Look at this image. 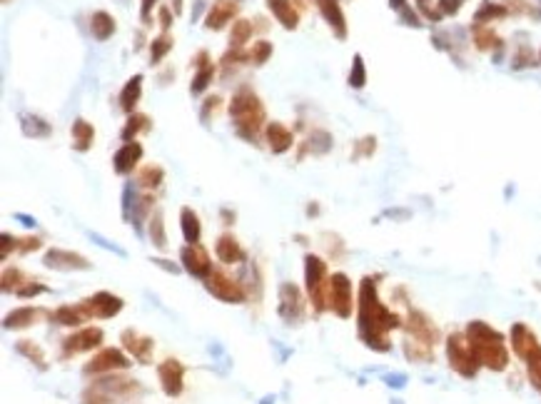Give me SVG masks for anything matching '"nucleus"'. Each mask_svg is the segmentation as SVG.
I'll return each instance as SVG.
<instances>
[{"instance_id": "nucleus-1", "label": "nucleus", "mask_w": 541, "mask_h": 404, "mask_svg": "<svg viewBox=\"0 0 541 404\" xmlns=\"http://www.w3.org/2000/svg\"><path fill=\"white\" fill-rule=\"evenodd\" d=\"M357 325H360V337L362 342L374 352H389L392 342H389V332L404 327V320L392 312L377 295V282L374 277H364L360 285V297H357Z\"/></svg>"}, {"instance_id": "nucleus-2", "label": "nucleus", "mask_w": 541, "mask_h": 404, "mask_svg": "<svg viewBox=\"0 0 541 404\" xmlns=\"http://www.w3.org/2000/svg\"><path fill=\"white\" fill-rule=\"evenodd\" d=\"M467 335V342L472 347L474 357L479 360V365L487 367L492 372H504L509 367V350L507 342H504L502 332H497L492 325L482 320H474L467 325L464 330Z\"/></svg>"}, {"instance_id": "nucleus-3", "label": "nucleus", "mask_w": 541, "mask_h": 404, "mask_svg": "<svg viewBox=\"0 0 541 404\" xmlns=\"http://www.w3.org/2000/svg\"><path fill=\"white\" fill-rule=\"evenodd\" d=\"M230 118L235 123V130L240 138L250 140L255 143L257 135L262 133L267 123V113H265V105L262 100L257 98V93L247 85H242L235 95H232V103H230Z\"/></svg>"}, {"instance_id": "nucleus-4", "label": "nucleus", "mask_w": 541, "mask_h": 404, "mask_svg": "<svg viewBox=\"0 0 541 404\" xmlns=\"http://www.w3.org/2000/svg\"><path fill=\"white\" fill-rule=\"evenodd\" d=\"M143 392L138 380L123 375H103L100 380H93L88 390L83 392V404H120L135 400Z\"/></svg>"}, {"instance_id": "nucleus-5", "label": "nucleus", "mask_w": 541, "mask_h": 404, "mask_svg": "<svg viewBox=\"0 0 541 404\" xmlns=\"http://www.w3.org/2000/svg\"><path fill=\"white\" fill-rule=\"evenodd\" d=\"M305 282H307V295L317 312L330 310V272H327V262L317 255L305 257Z\"/></svg>"}, {"instance_id": "nucleus-6", "label": "nucleus", "mask_w": 541, "mask_h": 404, "mask_svg": "<svg viewBox=\"0 0 541 404\" xmlns=\"http://www.w3.org/2000/svg\"><path fill=\"white\" fill-rule=\"evenodd\" d=\"M447 360H449V367L457 372L459 377L464 380H474L479 375V360L474 357L472 347L467 342V335L462 332H452L447 340Z\"/></svg>"}, {"instance_id": "nucleus-7", "label": "nucleus", "mask_w": 541, "mask_h": 404, "mask_svg": "<svg viewBox=\"0 0 541 404\" xmlns=\"http://www.w3.org/2000/svg\"><path fill=\"white\" fill-rule=\"evenodd\" d=\"M205 290L210 292L212 297H217L220 302H227V305H240V302L247 300V290L242 282L232 280L227 272L222 270H215L205 277Z\"/></svg>"}, {"instance_id": "nucleus-8", "label": "nucleus", "mask_w": 541, "mask_h": 404, "mask_svg": "<svg viewBox=\"0 0 541 404\" xmlns=\"http://www.w3.org/2000/svg\"><path fill=\"white\" fill-rule=\"evenodd\" d=\"M355 290H352V280L345 272H335L330 275V310L335 312L340 320H350L355 312Z\"/></svg>"}, {"instance_id": "nucleus-9", "label": "nucleus", "mask_w": 541, "mask_h": 404, "mask_svg": "<svg viewBox=\"0 0 541 404\" xmlns=\"http://www.w3.org/2000/svg\"><path fill=\"white\" fill-rule=\"evenodd\" d=\"M103 330L100 327H83V330L73 332L70 337L63 340V360L75 355H83V352H93L98 347H103Z\"/></svg>"}, {"instance_id": "nucleus-10", "label": "nucleus", "mask_w": 541, "mask_h": 404, "mask_svg": "<svg viewBox=\"0 0 541 404\" xmlns=\"http://www.w3.org/2000/svg\"><path fill=\"white\" fill-rule=\"evenodd\" d=\"M305 297L302 290L292 282H282L280 285V317L287 325H300L305 317Z\"/></svg>"}, {"instance_id": "nucleus-11", "label": "nucleus", "mask_w": 541, "mask_h": 404, "mask_svg": "<svg viewBox=\"0 0 541 404\" xmlns=\"http://www.w3.org/2000/svg\"><path fill=\"white\" fill-rule=\"evenodd\" d=\"M130 367V360L115 347H105L100 350L88 365L83 367L85 375H113V372H123Z\"/></svg>"}, {"instance_id": "nucleus-12", "label": "nucleus", "mask_w": 541, "mask_h": 404, "mask_svg": "<svg viewBox=\"0 0 541 404\" xmlns=\"http://www.w3.org/2000/svg\"><path fill=\"white\" fill-rule=\"evenodd\" d=\"M80 305L88 312L90 320H110V317L120 315L125 302L118 295H113V292H95L93 297H85Z\"/></svg>"}, {"instance_id": "nucleus-13", "label": "nucleus", "mask_w": 541, "mask_h": 404, "mask_svg": "<svg viewBox=\"0 0 541 404\" xmlns=\"http://www.w3.org/2000/svg\"><path fill=\"white\" fill-rule=\"evenodd\" d=\"M43 265L48 270H58V272H80V270H90V260L83 257L80 252L73 250H63V247H53V250L45 252Z\"/></svg>"}, {"instance_id": "nucleus-14", "label": "nucleus", "mask_w": 541, "mask_h": 404, "mask_svg": "<svg viewBox=\"0 0 541 404\" xmlns=\"http://www.w3.org/2000/svg\"><path fill=\"white\" fill-rule=\"evenodd\" d=\"M404 330H407V337L424 342V345H432L434 347L439 342L437 325H434V322L429 320L424 312H419V310H409V317H407V322H404Z\"/></svg>"}, {"instance_id": "nucleus-15", "label": "nucleus", "mask_w": 541, "mask_h": 404, "mask_svg": "<svg viewBox=\"0 0 541 404\" xmlns=\"http://www.w3.org/2000/svg\"><path fill=\"white\" fill-rule=\"evenodd\" d=\"M158 377H160V387L168 397H180L182 390H185V365L180 360H165L163 365L158 367Z\"/></svg>"}, {"instance_id": "nucleus-16", "label": "nucleus", "mask_w": 541, "mask_h": 404, "mask_svg": "<svg viewBox=\"0 0 541 404\" xmlns=\"http://www.w3.org/2000/svg\"><path fill=\"white\" fill-rule=\"evenodd\" d=\"M180 262H182V267H185V272H190L192 277H200V280H205V277L212 272L210 255H207V250L202 245L182 247Z\"/></svg>"}, {"instance_id": "nucleus-17", "label": "nucleus", "mask_w": 541, "mask_h": 404, "mask_svg": "<svg viewBox=\"0 0 541 404\" xmlns=\"http://www.w3.org/2000/svg\"><path fill=\"white\" fill-rule=\"evenodd\" d=\"M120 342H123V350H128L140 365H150L153 360V352H155V342L153 337H145L140 335L138 330H125L120 335Z\"/></svg>"}, {"instance_id": "nucleus-18", "label": "nucleus", "mask_w": 541, "mask_h": 404, "mask_svg": "<svg viewBox=\"0 0 541 404\" xmlns=\"http://www.w3.org/2000/svg\"><path fill=\"white\" fill-rule=\"evenodd\" d=\"M242 8V0H215L207 10L205 28L207 30H222L227 23H232L237 13Z\"/></svg>"}, {"instance_id": "nucleus-19", "label": "nucleus", "mask_w": 541, "mask_h": 404, "mask_svg": "<svg viewBox=\"0 0 541 404\" xmlns=\"http://www.w3.org/2000/svg\"><path fill=\"white\" fill-rule=\"evenodd\" d=\"M539 340L537 335L532 332V327L524 325V322H517V325L512 327V350L517 352V357H522L524 362L532 357V352L539 350Z\"/></svg>"}, {"instance_id": "nucleus-20", "label": "nucleus", "mask_w": 541, "mask_h": 404, "mask_svg": "<svg viewBox=\"0 0 541 404\" xmlns=\"http://www.w3.org/2000/svg\"><path fill=\"white\" fill-rule=\"evenodd\" d=\"M215 255H217V260H220L222 265H240V262L247 260L245 247H242L240 242H237V237L230 235V232L217 237Z\"/></svg>"}, {"instance_id": "nucleus-21", "label": "nucleus", "mask_w": 541, "mask_h": 404, "mask_svg": "<svg viewBox=\"0 0 541 404\" xmlns=\"http://www.w3.org/2000/svg\"><path fill=\"white\" fill-rule=\"evenodd\" d=\"M317 8H320L325 23L335 30L337 38L345 40L347 38V18H345V10H342L340 0H317Z\"/></svg>"}, {"instance_id": "nucleus-22", "label": "nucleus", "mask_w": 541, "mask_h": 404, "mask_svg": "<svg viewBox=\"0 0 541 404\" xmlns=\"http://www.w3.org/2000/svg\"><path fill=\"white\" fill-rule=\"evenodd\" d=\"M143 145L140 143H125L123 148L115 153V158H113V168H115V173L118 175H130L133 173L135 168H138V163L143 160Z\"/></svg>"}, {"instance_id": "nucleus-23", "label": "nucleus", "mask_w": 541, "mask_h": 404, "mask_svg": "<svg viewBox=\"0 0 541 404\" xmlns=\"http://www.w3.org/2000/svg\"><path fill=\"white\" fill-rule=\"evenodd\" d=\"M195 68H197V73L190 83V93L200 95V93H205L207 85H210L212 78H215V65H212L210 55H207L205 50H200V53L195 55Z\"/></svg>"}, {"instance_id": "nucleus-24", "label": "nucleus", "mask_w": 541, "mask_h": 404, "mask_svg": "<svg viewBox=\"0 0 541 404\" xmlns=\"http://www.w3.org/2000/svg\"><path fill=\"white\" fill-rule=\"evenodd\" d=\"M265 135H267V145H270V150L275 155L287 153V150L295 145V135H292V130L282 123H270L265 128Z\"/></svg>"}, {"instance_id": "nucleus-25", "label": "nucleus", "mask_w": 541, "mask_h": 404, "mask_svg": "<svg viewBox=\"0 0 541 404\" xmlns=\"http://www.w3.org/2000/svg\"><path fill=\"white\" fill-rule=\"evenodd\" d=\"M265 3L285 30H295L300 25V13L295 8V0H265Z\"/></svg>"}, {"instance_id": "nucleus-26", "label": "nucleus", "mask_w": 541, "mask_h": 404, "mask_svg": "<svg viewBox=\"0 0 541 404\" xmlns=\"http://www.w3.org/2000/svg\"><path fill=\"white\" fill-rule=\"evenodd\" d=\"M43 315L45 310H40V307H18V310H13L10 315H5L3 327L5 330H28V327H33Z\"/></svg>"}, {"instance_id": "nucleus-27", "label": "nucleus", "mask_w": 541, "mask_h": 404, "mask_svg": "<svg viewBox=\"0 0 541 404\" xmlns=\"http://www.w3.org/2000/svg\"><path fill=\"white\" fill-rule=\"evenodd\" d=\"M180 227H182V237H185L187 245H200L202 222H200V215H197L192 207H182L180 210Z\"/></svg>"}, {"instance_id": "nucleus-28", "label": "nucleus", "mask_w": 541, "mask_h": 404, "mask_svg": "<svg viewBox=\"0 0 541 404\" xmlns=\"http://www.w3.org/2000/svg\"><path fill=\"white\" fill-rule=\"evenodd\" d=\"M50 320H55L63 327H80V325H85L90 317H88V312L83 310V305L78 302V305H63L55 312H50Z\"/></svg>"}, {"instance_id": "nucleus-29", "label": "nucleus", "mask_w": 541, "mask_h": 404, "mask_svg": "<svg viewBox=\"0 0 541 404\" xmlns=\"http://www.w3.org/2000/svg\"><path fill=\"white\" fill-rule=\"evenodd\" d=\"M70 135H73V148L78 150V153H88V150L93 148L95 128L88 123V120H83V118L75 120L73 128H70Z\"/></svg>"}, {"instance_id": "nucleus-30", "label": "nucleus", "mask_w": 541, "mask_h": 404, "mask_svg": "<svg viewBox=\"0 0 541 404\" xmlns=\"http://www.w3.org/2000/svg\"><path fill=\"white\" fill-rule=\"evenodd\" d=\"M143 98V75H133V78L125 83L123 93H120V108L125 110L128 115H133L135 105L140 103Z\"/></svg>"}, {"instance_id": "nucleus-31", "label": "nucleus", "mask_w": 541, "mask_h": 404, "mask_svg": "<svg viewBox=\"0 0 541 404\" xmlns=\"http://www.w3.org/2000/svg\"><path fill=\"white\" fill-rule=\"evenodd\" d=\"M115 18L110 13H105V10H98V13H93V18H90V33H93L95 40H108L115 35Z\"/></svg>"}, {"instance_id": "nucleus-32", "label": "nucleus", "mask_w": 541, "mask_h": 404, "mask_svg": "<svg viewBox=\"0 0 541 404\" xmlns=\"http://www.w3.org/2000/svg\"><path fill=\"white\" fill-rule=\"evenodd\" d=\"M404 355H407L409 362L427 365V362L434 360V347L424 345V342H419V340H412V337H407V340H404Z\"/></svg>"}, {"instance_id": "nucleus-33", "label": "nucleus", "mask_w": 541, "mask_h": 404, "mask_svg": "<svg viewBox=\"0 0 541 404\" xmlns=\"http://www.w3.org/2000/svg\"><path fill=\"white\" fill-rule=\"evenodd\" d=\"M165 183V170L160 165H145L138 173V185L143 190H158Z\"/></svg>"}, {"instance_id": "nucleus-34", "label": "nucleus", "mask_w": 541, "mask_h": 404, "mask_svg": "<svg viewBox=\"0 0 541 404\" xmlns=\"http://www.w3.org/2000/svg\"><path fill=\"white\" fill-rule=\"evenodd\" d=\"M150 128H153V123H150L148 115L133 113L128 123H125V128H123V140L125 143H133V140L138 138V133H148Z\"/></svg>"}, {"instance_id": "nucleus-35", "label": "nucleus", "mask_w": 541, "mask_h": 404, "mask_svg": "<svg viewBox=\"0 0 541 404\" xmlns=\"http://www.w3.org/2000/svg\"><path fill=\"white\" fill-rule=\"evenodd\" d=\"M252 33H255V25H252V20H235L232 23V30H230V43L232 48H245V43H250Z\"/></svg>"}, {"instance_id": "nucleus-36", "label": "nucleus", "mask_w": 541, "mask_h": 404, "mask_svg": "<svg viewBox=\"0 0 541 404\" xmlns=\"http://www.w3.org/2000/svg\"><path fill=\"white\" fill-rule=\"evenodd\" d=\"M474 45L487 53V50L499 48V45H502V38H499L489 25H474Z\"/></svg>"}, {"instance_id": "nucleus-37", "label": "nucleus", "mask_w": 541, "mask_h": 404, "mask_svg": "<svg viewBox=\"0 0 541 404\" xmlns=\"http://www.w3.org/2000/svg\"><path fill=\"white\" fill-rule=\"evenodd\" d=\"M15 352H18V355H23L25 360H30L33 365H38L40 370H48V365H45V352L40 350V347L35 345L33 340H20L18 345H15Z\"/></svg>"}, {"instance_id": "nucleus-38", "label": "nucleus", "mask_w": 541, "mask_h": 404, "mask_svg": "<svg viewBox=\"0 0 541 404\" xmlns=\"http://www.w3.org/2000/svg\"><path fill=\"white\" fill-rule=\"evenodd\" d=\"M504 15H509L507 5L484 3L482 8H479V13L474 15V25H487V23H492V20H497V18H504Z\"/></svg>"}, {"instance_id": "nucleus-39", "label": "nucleus", "mask_w": 541, "mask_h": 404, "mask_svg": "<svg viewBox=\"0 0 541 404\" xmlns=\"http://www.w3.org/2000/svg\"><path fill=\"white\" fill-rule=\"evenodd\" d=\"M173 45H175V40H173V35H168V33H163V35H158V38L150 43V63L153 65H158L160 60L165 58V55L173 50Z\"/></svg>"}, {"instance_id": "nucleus-40", "label": "nucleus", "mask_w": 541, "mask_h": 404, "mask_svg": "<svg viewBox=\"0 0 541 404\" xmlns=\"http://www.w3.org/2000/svg\"><path fill=\"white\" fill-rule=\"evenodd\" d=\"M150 240L158 250H168V235H165V222L160 212L150 217Z\"/></svg>"}, {"instance_id": "nucleus-41", "label": "nucleus", "mask_w": 541, "mask_h": 404, "mask_svg": "<svg viewBox=\"0 0 541 404\" xmlns=\"http://www.w3.org/2000/svg\"><path fill=\"white\" fill-rule=\"evenodd\" d=\"M272 43H267V40H257V43H252V48L247 50L250 53V63L252 65H265L267 60L272 58Z\"/></svg>"}, {"instance_id": "nucleus-42", "label": "nucleus", "mask_w": 541, "mask_h": 404, "mask_svg": "<svg viewBox=\"0 0 541 404\" xmlns=\"http://www.w3.org/2000/svg\"><path fill=\"white\" fill-rule=\"evenodd\" d=\"M28 277H25L23 270H18V267H13V270H5L3 272V292H18L23 285H28Z\"/></svg>"}, {"instance_id": "nucleus-43", "label": "nucleus", "mask_w": 541, "mask_h": 404, "mask_svg": "<svg viewBox=\"0 0 541 404\" xmlns=\"http://www.w3.org/2000/svg\"><path fill=\"white\" fill-rule=\"evenodd\" d=\"M23 133L28 135V138H45V135H50V125L45 123V120L40 118H23Z\"/></svg>"}, {"instance_id": "nucleus-44", "label": "nucleus", "mask_w": 541, "mask_h": 404, "mask_svg": "<svg viewBox=\"0 0 541 404\" xmlns=\"http://www.w3.org/2000/svg\"><path fill=\"white\" fill-rule=\"evenodd\" d=\"M527 370H529V380H532L534 390L541 392V347L537 352H532V357L527 360Z\"/></svg>"}, {"instance_id": "nucleus-45", "label": "nucleus", "mask_w": 541, "mask_h": 404, "mask_svg": "<svg viewBox=\"0 0 541 404\" xmlns=\"http://www.w3.org/2000/svg\"><path fill=\"white\" fill-rule=\"evenodd\" d=\"M367 83V70H364V60L362 55H355V63H352V70H350V85L352 88H364Z\"/></svg>"}, {"instance_id": "nucleus-46", "label": "nucleus", "mask_w": 541, "mask_h": 404, "mask_svg": "<svg viewBox=\"0 0 541 404\" xmlns=\"http://www.w3.org/2000/svg\"><path fill=\"white\" fill-rule=\"evenodd\" d=\"M48 292V287L45 285H40V282H28V285H23L20 287L15 295L20 297V300H30V297H35V295H45Z\"/></svg>"}, {"instance_id": "nucleus-47", "label": "nucleus", "mask_w": 541, "mask_h": 404, "mask_svg": "<svg viewBox=\"0 0 541 404\" xmlns=\"http://www.w3.org/2000/svg\"><path fill=\"white\" fill-rule=\"evenodd\" d=\"M220 108H222V98L220 95H212V98H207L205 100V105H202V120H210V115L215 118L217 113H220Z\"/></svg>"}, {"instance_id": "nucleus-48", "label": "nucleus", "mask_w": 541, "mask_h": 404, "mask_svg": "<svg viewBox=\"0 0 541 404\" xmlns=\"http://www.w3.org/2000/svg\"><path fill=\"white\" fill-rule=\"evenodd\" d=\"M527 65H534V53L532 48L522 45V48L517 50V55H514V68H527Z\"/></svg>"}, {"instance_id": "nucleus-49", "label": "nucleus", "mask_w": 541, "mask_h": 404, "mask_svg": "<svg viewBox=\"0 0 541 404\" xmlns=\"http://www.w3.org/2000/svg\"><path fill=\"white\" fill-rule=\"evenodd\" d=\"M374 150H377V140L369 135V138H362L360 143H357V150H355V155L357 158H369V155H374Z\"/></svg>"}, {"instance_id": "nucleus-50", "label": "nucleus", "mask_w": 541, "mask_h": 404, "mask_svg": "<svg viewBox=\"0 0 541 404\" xmlns=\"http://www.w3.org/2000/svg\"><path fill=\"white\" fill-rule=\"evenodd\" d=\"M10 250H20V240L13 235H8V232H3V250H0V257L3 260H8Z\"/></svg>"}, {"instance_id": "nucleus-51", "label": "nucleus", "mask_w": 541, "mask_h": 404, "mask_svg": "<svg viewBox=\"0 0 541 404\" xmlns=\"http://www.w3.org/2000/svg\"><path fill=\"white\" fill-rule=\"evenodd\" d=\"M40 247H43V240H40V237H23L18 252H23L25 255V252H35V250H40Z\"/></svg>"}, {"instance_id": "nucleus-52", "label": "nucleus", "mask_w": 541, "mask_h": 404, "mask_svg": "<svg viewBox=\"0 0 541 404\" xmlns=\"http://www.w3.org/2000/svg\"><path fill=\"white\" fill-rule=\"evenodd\" d=\"M155 5H158V0H143V8H140V20H143V25L153 23V8Z\"/></svg>"}, {"instance_id": "nucleus-53", "label": "nucleus", "mask_w": 541, "mask_h": 404, "mask_svg": "<svg viewBox=\"0 0 541 404\" xmlns=\"http://www.w3.org/2000/svg\"><path fill=\"white\" fill-rule=\"evenodd\" d=\"M507 8L514 10V13H529V15L534 13V8H532L529 0H507Z\"/></svg>"}, {"instance_id": "nucleus-54", "label": "nucleus", "mask_w": 541, "mask_h": 404, "mask_svg": "<svg viewBox=\"0 0 541 404\" xmlns=\"http://www.w3.org/2000/svg\"><path fill=\"white\" fill-rule=\"evenodd\" d=\"M158 20H160V25H163L165 33H168V28L173 25V10H170L168 5H160V8H158Z\"/></svg>"}, {"instance_id": "nucleus-55", "label": "nucleus", "mask_w": 541, "mask_h": 404, "mask_svg": "<svg viewBox=\"0 0 541 404\" xmlns=\"http://www.w3.org/2000/svg\"><path fill=\"white\" fill-rule=\"evenodd\" d=\"M417 3H419V8H422V13L427 15V18H439V13H434V10L429 8V3H432V0H417Z\"/></svg>"}, {"instance_id": "nucleus-56", "label": "nucleus", "mask_w": 541, "mask_h": 404, "mask_svg": "<svg viewBox=\"0 0 541 404\" xmlns=\"http://www.w3.org/2000/svg\"><path fill=\"white\" fill-rule=\"evenodd\" d=\"M389 5H392L394 10H399V13L407 10V0H389Z\"/></svg>"}, {"instance_id": "nucleus-57", "label": "nucleus", "mask_w": 541, "mask_h": 404, "mask_svg": "<svg viewBox=\"0 0 541 404\" xmlns=\"http://www.w3.org/2000/svg\"><path fill=\"white\" fill-rule=\"evenodd\" d=\"M153 262H155V265H160V267H165L168 272H178V267H175V265H168V260H153Z\"/></svg>"}, {"instance_id": "nucleus-58", "label": "nucleus", "mask_w": 541, "mask_h": 404, "mask_svg": "<svg viewBox=\"0 0 541 404\" xmlns=\"http://www.w3.org/2000/svg\"><path fill=\"white\" fill-rule=\"evenodd\" d=\"M173 10L175 13H182V0H173Z\"/></svg>"}, {"instance_id": "nucleus-59", "label": "nucleus", "mask_w": 541, "mask_h": 404, "mask_svg": "<svg viewBox=\"0 0 541 404\" xmlns=\"http://www.w3.org/2000/svg\"><path fill=\"white\" fill-rule=\"evenodd\" d=\"M539 60H541V50H539Z\"/></svg>"}, {"instance_id": "nucleus-60", "label": "nucleus", "mask_w": 541, "mask_h": 404, "mask_svg": "<svg viewBox=\"0 0 541 404\" xmlns=\"http://www.w3.org/2000/svg\"><path fill=\"white\" fill-rule=\"evenodd\" d=\"M3 3H10V0H3Z\"/></svg>"}]
</instances>
